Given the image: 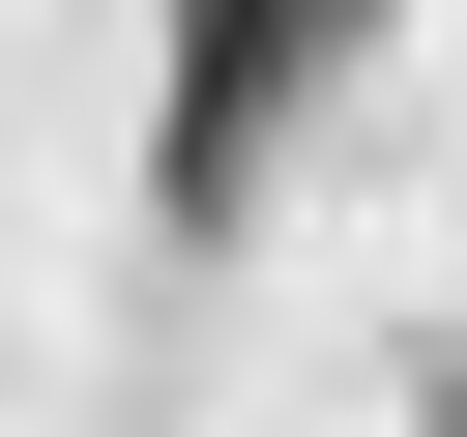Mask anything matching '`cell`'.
I'll return each mask as SVG.
<instances>
[{"label": "cell", "mask_w": 467, "mask_h": 437, "mask_svg": "<svg viewBox=\"0 0 467 437\" xmlns=\"http://www.w3.org/2000/svg\"><path fill=\"white\" fill-rule=\"evenodd\" d=\"M379 58V0H175V87H146V233H263V146Z\"/></svg>", "instance_id": "cell-1"}, {"label": "cell", "mask_w": 467, "mask_h": 437, "mask_svg": "<svg viewBox=\"0 0 467 437\" xmlns=\"http://www.w3.org/2000/svg\"><path fill=\"white\" fill-rule=\"evenodd\" d=\"M438 437H467V379H438Z\"/></svg>", "instance_id": "cell-2"}]
</instances>
